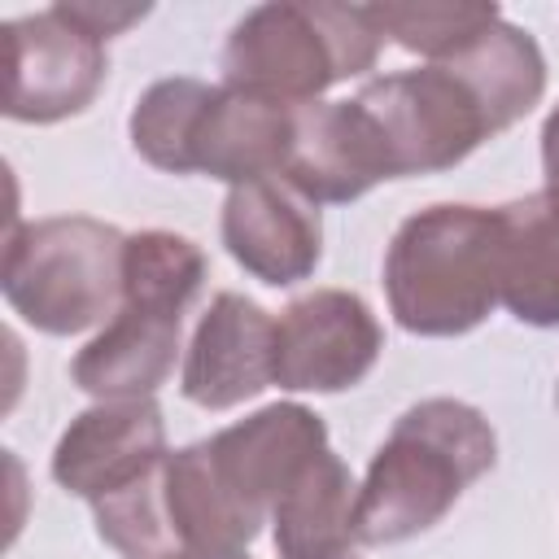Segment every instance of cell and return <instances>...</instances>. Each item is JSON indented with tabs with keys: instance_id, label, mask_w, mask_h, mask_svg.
Listing matches in <instances>:
<instances>
[{
	"instance_id": "23",
	"label": "cell",
	"mask_w": 559,
	"mask_h": 559,
	"mask_svg": "<svg viewBox=\"0 0 559 559\" xmlns=\"http://www.w3.org/2000/svg\"><path fill=\"white\" fill-rule=\"evenodd\" d=\"M542 170H546V197L559 205V105L542 122Z\"/></svg>"
},
{
	"instance_id": "18",
	"label": "cell",
	"mask_w": 559,
	"mask_h": 559,
	"mask_svg": "<svg viewBox=\"0 0 559 559\" xmlns=\"http://www.w3.org/2000/svg\"><path fill=\"white\" fill-rule=\"evenodd\" d=\"M441 66L467 83V92L489 114L493 131H507L511 122H520L546 92V61L537 39L511 26L507 17L463 39L450 57H441Z\"/></svg>"
},
{
	"instance_id": "25",
	"label": "cell",
	"mask_w": 559,
	"mask_h": 559,
	"mask_svg": "<svg viewBox=\"0 0 559 559\" xmlns=\"http://www.w3.org/2000/svg\"><path fill=\"white\" fill-rule=\"evenodd\" d=\"M341 559H358V555H354V550H349V555H341Z\"/></svg>"
},
{
	"instance_id": "5",
	"label": "cell",
	"mask_w": 559,
	"mask_h": 559,
	"mask_svg": "<svg viewBox=\"0 0 559 559\" xmlns=\"http://www.w3.org/2000/svg\"><path fill=\"white\" fill-rule=\"evenodd\" d=\"M354 100L367 109V118L389 153L393 179L450 170L480 140L498 135L489 114L480 109V100L467 92V83L454 70H445L441 61L419 66V70L380 74V79L362 83V92Z\"/></svg>"
},
{
	"instance_id": "24",
	"label": "cell",
	"mask_w": 559,
	"mask_h": 559,
	"mask_svg": "<svg viewBox=\"0 0 559 559\" xmlns=\"http://www.w3.org/2000/svg\"><path fill=\"white\" fill-rule=\"evenodd\" d=\"M183 559H249V555H183Z\"/></svg>"
},
{
	"instance_id": "9",
	"label": "cell",
	"mask_w": 559,
	"mask_h": 559,
	"mask_svg": "<svg viewBox=\"0 0 559 559\" xmlns=\"http://www.w3.org/2000/svg\"><path fill=\"white\" fill-rule=\"evenodd\" d=\"M223 245L253 280L271 288L301 284L323 258L319 205L280 175L236 183L223 201Z\"/></svg>"
},
{
	"instance_id": "17",
	"label": "cell",
	"mask_w": 559,
	"mask_h": 559,
	"mask_svg": "<svg viewBox=\"0 0 559 559\" xmlns=\"http://www.w3.org/2000/svg\"><path fill=\"white\" fill-rule=\"evenodd\" d=\"M280 559H341L358 542V485L341 454H314L271 507Z\"/></svg>"
},
{
	"instance_id": "10",
	"label": "cell",
	"mask_w": 559,
	"mask_h": 559,
	"mask_svg": "<svg viewBox=\"0 0 559 559\" xmlns=\"http://www.w3.org/2000/svg\"><path fill=\"white\" fill-rule=\"evenodd\" d=\"M301 197L354 201L380 179H393L389 153L358 100H310L293 114V148L280 170Z\"/></svg>"
},
{
	"instance_id": "16",
	"label": "cell",
	"mask_w": 559,
	"mask_h": 559,
	"mask_svg": "<svg viewBox=\"0 0 559 559\" xmlns=\"http://www.w3.org/2000/svg\"><path fill=\"white\" fill-rule=\"evenodd\" d=\"M498 301L533 328H559V205L546 192L498 205Z\"/></svg>"
},
{
	"instance_id": "6",
	"label": "cell",
	"mask_w": 559,
	"mask_h": 559,
	"mask_svg": "<svg viewBox=\"0 0 559 559\" xmlns=\"http://www.w3.org/2000/svg\"><path fill=\"white\" fill-rule=\"evenodd\" d=\"M105 39L61 4L4 22V114L13 122H61L83 114L105 83Z\"/></svg>"
},
{
	"instance_id": "22",
	"label": "cell",
	"mask_w": 559,
	"mask_h": 559,
	"mask_svg": "<svg viewBox=\"0 0 559 559\" xmlns=\"http://www.w3.org/2000/svg\"><path fill=\"white\" fill-rule=\"evenodd\" d=\"M83 31H92L96 39L122 35L127 26H135L140 17H148V4H100V0H70L61 4Z\"/></svg>"
},
{
	"instance_id": "7",
	"label": "cell",
	"mask_w": 559,
	"mask_h": 559,
	"mask_svg": "<svg viewBox=\"0 0 559 559\" xmlns=\"http://www.w3.org/2000/svg\"><path fill=\"white\" fill-rule=\"evenodd\" d=\"M380 345L384 332L358 293L314 288L275 319L271 376L293 393H341L376 367Z\"/></svg>"
},
{
	"instance_id": "3",
	"label": "cell",
	"mask_w": 559,
	"mask_h": 559,
	"mask_svg": "<svg viewBox=\"0 0 559 559\" xmlns=\"http://www.w3.org/2000/svg\"><path fill=\"white\" fill-rule=\"evenodd\" d=\"M380 44L384 35L376 31L367 4H258L227 35L223 83L284 105H310L332 83L371 70Z\"/></svg>"
},
{
	"instance_id": "21",
	"label": "cell",
	"mask_w": 559,
	"mask_h": 559,
	"mask_svg": "<svg viewBox=\"0 0 559 559\" xmlns=\"http://www.w3.org/2000/svg\"><path fill=\"white\" fill-rule=\"evenodd\" d=\"M376 31L384 39H393L406 52H424L432 61L450 57L463 39H472L476 31H485L489 22H498V4H367Z\"/></svg>"
},
{
	"instance_id": "4",
	"label": "cell",
	"mask_w": 559,
	"mask_h": 559,
	"mask_svg": "<svg viewBox=\"0 0 559 559\" xmlns=\"http://www.w3.org/2000/svg\"><path fill=\"white\" fill-rule=\"evenodd\" d=\"M122 253L127 236L87 214L17 223L4 240V301L48 336L96 328L100 319L118 314Z\"/></svg>"
},
{
	"instance_id": "15",
	"label": "cell",
	"mask_w": 559,
	"mask_h": 559,
	"mask_svg": "<svg viewBox=\"0 0 559 559\" xmlns=\"http://www.w3.org/2000/svg\"><path fill=\"white\" fill-rule=\"evenodd\" d=\"M162 502L170 520V537L183 555H245V546L262 528V511H253L214 467L205 441H192L162 463Z\"/></svg>"
},
{
	"instance_id": "14",
	"label": "cell",
	"mask_w": 559,
	"mask_h": 559,
	"mask_svg": "<svg viewBox=\"0 0 559 559\" xmlns=\"http://www.w3.org/2000/svg\"><path fill=\"white\" fill-rule=\"evenodd\" d=\"M183 314L148 301H122L118 314L74 354L70 376L100 402L148 397L175 371Z\"/></svg>"
},
{
	"instance_id": "8",
	"label": "cell",
	"mask_w": 559,
	"mask_h": 559,
	"mask_svg": "<svg viewBox=\"0 0 559 559\" xmlns=\"http://www.w3.org/2000/svg\"><path fill=\"white\" fill-rule=\"evenodd\" d=\"M166 459V424L153 397H118L87 406L61 432L52 450V480L83 498L100 502L148 476Z\"/></svg>"
},
{
	"instance_id": "12",
	"label": "cell",
	"mask_w": 559,
	"mask_h": 559,
	"mask_svg": "<svg viewBox=\"0 0 559 559\" xmlns=\"http://www.w3.org/2000/svg\"><path fill=\"white\" fill-rule=\"evenodd\" d=\"M293 114L297 105H284L231 83L214 87L192 127L188 175L201 170L231 188L280 175L293 148Z\"/></svg>"
},
{
	"instance_id": "11",
	"label": "cell",
	"mask_w": 559,
	"mask_h": 559,
	"mask_svg": "<svg viewBox=\"0 0 559 559\" xmlns=\"http://www.w3.org/2000/svg\"><path fill=\"white\" fill-rule=\"evenodd\" d=\"M271 349L275 319L240 293H218L192 332L179 389L201 411H231L275 384Z\"/></svg>"
},
{
	"instance_id": "1",
	"label": "cell",
	"mask_w": 559,
	"mask_h": 559,
	"mask_svg": "<svg viewBox=\"0 0 559 559\" xmlns=\"http://www.w3.org/2000/svg\"><path fill=\"white\" fill-rule=\"evenodd\" d=\"M498 459L489 419L459 397L411 406L371 454L358 489V542L393 546L428 533Z\"/></svg>"
},
{
	"instance_id": "20",
	"label": "cell",
	"mask_w": 559,
	"mask_h": 559,
	"mask_svg": "<svg viewBox=\"0 0 559 559\" xmlns=\"http://www.w3.org/2000/svg\"><path fill=\"white\" fill-rule=\"evenodd\" d=\"M210 83L201 79H157L131 109V144L135 153L170 175H188V144L197 114L210 100Z\"/></svg>"
},
{
	"instance_id": "2",
	"label": "cell",
	"mask_w": 559,
	"mask_h": 559,
	"mask_svg": "<svg viewBox=\"0 0 559 559\" xmlns=\"http://www.w3.org/2000/svg\"><path fill=\"white\" fill-rule=\"evenodd\" d=\"M498 210L428 205L411 214L384 253L393 319L415 336H463L498 306Z\"/></svg>"
},
{
	"instance_id": "13",
	"label": "cell",
	"mask_w": 559,
	"mask_h": 559,
	"mask_svg": "<svg viewBox=\"0 0 559 559\" xmlns=\"http://www.w3.org/2000/svg\"><path fill=\"white\" fill-rule=\"evenodd\" d=\"M214 467L223 480L262 515H271L275 498L288 489V480L328 450L323 419L301 402H275L253 411L249 419L214 432L210 441Z\"/></svg>"
},
{
	"instance_id": "19",
	"label": "cell",
	"mask_w": 559,
	"mask_h": 559,
	"mask_svg": "<svg viewBox=\"0 0 559 559\" xmlns=\"http://www.w3.org/2000/svg\"><path fill=\"white\" fill-rule=\"evenodd\" d=\"M205 280V253L179 231H135L122 253V301L188 310Z\"/></svg>"
}]
</instances>
